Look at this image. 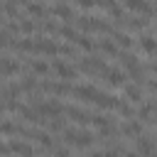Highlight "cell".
I'll list each match as a JSON object with an SVG mask.
<instances>
[{
    "label": "cell",
    "instance_id": "1",
    "mask_svg": "<svg viewBox=\"0 0 157 157\" xmlns=\"http://www.w3.org/2000/svg\"><path fill=\"white\" fill-rule=\"evenodd\" d=\"M74 22L86 32H103V34L115 32V27L108 22V17H98V15H74Z\"/></svg>",
    "mask_w": 157,
    "mask_h": 157
},
{
    "label": "cell",
    "instance_id": "2",
    "mask_svg": "<svg viewBox=\"0 0 157 157\" xmlns=\"http://www.w3.org/2000/svg\"><path fill=\"white\" fill-rule=\"evenodd\" d=\"M64 140H66L69 145H76V147H91L96 137H93V132H88V130L66 128V130H64Z\"/></svg>",
    "mask_w": 157,
    "mask_h": 157
},
{
    "label": "cell",
    "instance_id": "3",
    "mask_svg": "<svg viewBox=\"0 0 157 157\" xmlns=\"http://www.w3.org/2000/svg\"><path fill=\"white\" fill-rule=\"evenodd\" d=\"M135 152H137L140 157H152V155H155V142H152V137H150V135L135 137Z\"/></svg>",
    "mask_w": 157,
    "mask_h": 157
},
{
    "label": "cell",
    "instance_id": "4",
    "mask_svg": "<svg viewBox=\"0 0 157 157\" xmlns=\"http://www.w3.org/2000/svg\"><path fill=\"white\" fill-rule=\"evenodd\" d=\"M118 25H125L128 29H145L150 25V17H145V15H125L123 20H118Z\"/></svg>",
    "mask_w": 157,
    "mask_h": 157
},
{
    "label": "cell",
    "instance_id": "5",
    "mask_svg": "<svg viewBox=\"0 0 157 157\" xmlns=\"http://www.w3.org/2000/svg\"><path fill=\"white\" fill-rule=\"evenodd\" d=\"M49 69H52V71H56L64 81H71V78L76 76V69H74V66H69V64H66V61H61V59H52Z\"/></svg>",
    "mask_w": 157,
    "mask_h": 157
},
{
    "label": "cell",
    "instance_id": "6",
    "mask_svg": "<svg viewBox=\"0 0 157 157\" xmlns=\"http://www.w3.org/2000/svg\"><path fill=\"white\" fill-rule=\"evenodd\" d=\"M64 113H66L74 123H78V125L91 123V113H88V110H83V108H76V105H64Z\"/></svg>",
    "mask_w": 157,
    "mask_h": 157
},
{
    "label": "cell",
    "instance_id": "7",
    "mask_svg": "<svg viewBox=\"0 0 157 157\" xmlns=\"http://www.w3.org/2000/svg\"><path fill=\"white\" fill-rule=\"evenodd\" d=\"M103 78H105L108 86H113V88L125 86V71H120V69H110V66H108V71L103 74Z\"/></svg>",
    "mask_w": 157,
    "mask_h": 157
},
{
    "label": "cell",
    "instance_id": "8",
    "mask_svg": "<svg viewBox=\"0 0 157 157\" xmlns=\"http://www.w3.org/2000/svg\"><path fill=\"white\" fill-rule=\"evenodd\" d=\"M118 130H120L123 135H128V137H140V135H142V123L135 120V118H130V120H125Z\"/></svg>",
    "mask_w": 157,
    "mask_h": 157
},
{
    "label": "cell",
    "instance_id": "9",
    "mask_svg": "<svg viewBox=\"0 0 157 157\" xmlns=\"http://www.w3.org/2000/svg\"><path fill=\"white\" fill-rule=\"evenodd\" d=\"M49 15H56V17H64L66 22H74V7L66 5V2H56L49 7Z\"/></svg>",
    "mask_w": 157,
    "mask_h": 157
},
{
    "label": "cell",
    "instance_id": "10",
    "mask_svg": "<svg viewBox=\"0 0 157 157\" xmlns=\"http://www.w3.org/2000/svg\"><path fill=\"white\" fill-rule=\"evenodd\" d=\"M76 98H81V101H93V96L98 93V88L93 86V83H81V86H74V91H71Z\"/></svg>",
    "mask_w": 157,
    "mask_h": 157
},
{
    "label": "cell",
    "instance_id": "11",
    "mask_svg": "<svg viewBox=\"0 0 157 157\" xmlns=\"http://www.w3.org/2000/svg\"><path fill=\"white\" fill-rule=\"evenodd\" d=\"M137 44H140V49H142L145 54H155V52H157V37L150 34V32H142L140 39H137Z\"/></svg>",
    "mask_w": 157,
    "mask_h": 157
},
{
    "label": "cell",
    "instance_id": "12",
    "mask_svg": "<svg viewBox=\"0 0 157 157\" xmlns=\"http://www.w3.org/2000/svg\"><path fill=\"white\" fill-rule=\"evenodd\" d=\"M7 147H10V152H15V155H20V157H34V150H32L27 142L10 140V142H7Z\"/></svg>",
    "mask_w": 157,
    "mask_h": 157
},
{
    "label": "cell",
    "instance_id": "13",
    "mask_svg": "<svg viewBox=\"0 0 157 157\" xmlns=\"http://www.w3.org/2000/svg\"><path fill=\"white\" fill-rule=\"evenodd\" d=\"M17 113H22V115H25V120H27V123H32V125H42V123H47V118H42L34 108H27V105H22V103H20V110H17Z\"/></svg>",
    "mask_w": 157,
    "mask_h": 157
},
{
    "label": "cell",
    "instance_id": "14",
    "mask_svg": "<svg viewBox=\"0 0 157 157\" xmlns=\"http://www.w3.org/2000/svg\"><path fill=\"white\" fill-rule=\"evenodd\" d=\"M15 74H20V61H15V59H7V56H5V61L0 64V76H2V78H7V76H15Z\"/></svg>",
    "mask_w": 157,
    "mask_h": 157
},
{
    "label": "cell",
    "instance_id": "15",
    "mask_svg": "<svg viewBox=\"0 0 157 157\" xmlns=\"http://www.w3.org/2000/svg\"><path fill=\"white\" fill-rule=\"evenodd\" d=\"M22 7H25L29 15H34V17H47V15H49V7H47L44 2H22Z\"/></svg>",
    "mask_w": 157,
    "mask_h": 157
},
{
    "label": "cell",
    "instance_id": "16",
    "mask_svg": "<svg viewBox=\"0 0 157 157\" xmlns=\"http://www.w3.org/2000/svg\"><path fill=\"white\" fill-rule=\"evenodd\" d=\"M98 47H101V52H103V54H108V56H118V52H120L110 37H103V39L98 42Z\"/></svg>",
    "mask_w": 157,
    "mask_h": 157
},
{
    "label": "cell",
    "instance_id": "17",
    "mask_svg": "<svg viewBox=\"0 0 157 157\" xmlns=\"http://www.w3.org/2000/svg\"><path fill=\"white\" fill-rule=\"evenodd\" d=\"M125 96H128V101L140 103V101H142V88L135 86V83H128V86H125Z\"/></svg>",
    "mask_w": 157,
    "mask_h": 157
},
{
    "label": "cell",
    "instance_id": "18",
    "mask_svg": "<svg viewBox=\"0 0 157 157\" xmlns=\"http://www.w3.org/2000/svg\"><path fill=\"white\" fill-rule=\"evenodd\" d=\"M37 29H39V27H37V22H34L32 17H22V20H20V32H25L27 37H29L32 32H37Z\"/></svg>",
    "mask_w": 157,
    "mask_h": 157
},
{
    "label": "cell",
    "instance_id": "19",
    "mask_svg": "<svg viewBox=\"0 0 157 157\" xmlns=\"http://www.w3.org/2000/svg\"><path fill=\"white\" fill-rule=\"evenodd\" d=\"M74 44H78V47L86 49V52H93V49H96V42H93L88 34H78V37L74 39Z\"/></svg>",
    "mask_w": 157,
    "mask_h": 157
},
{
    "label": "cell",
    "instance_id": "20",
    "mask_svg": "<svg viewBox=\"0 0 157 157\" xmlns=\"http://www.w3.org/2000/svg\"><path fill=\"white\" fill-rule=\"evenodd\" d=\"M56 34H61V37H66V39H71V42L78 37V32L71 27V22H64V25H59V32H56Z\"/></svg>",
    "mask_w": 157,
    "mask_h": 157
},
{
    "label": "cell",
    "instance_id": "21",
    "mask_svg": "<svg viewBox=\"0 0 157 157\" xmlns=\"http://www.w3.org/2000/svg\"><path fill=\"white\" fill-rule=\"evenodd\" d=\"M64 130H66V120H64L61 115H59V118H52V120H49V130H47L49 135H52V132H64Z\"/></svg>",
    "mask_w": 157,
    "mask_h": 157
},
{
    "label": "cell",
    "instance_id": "22",
    "mask_svg": "<svg viewBox=\"0 0 157 157\" xmlns=\"http://www.w3.org/2000/svg\"><path fill=\"white\" fill-rule=\"evenodd\" d=\"M29 66H32V71H34V74H47V71H49V64H47V61H42V59H32V61H29Z\"/></svg>",
    "mask_w": 157,
    "mask_h": 157
},
{
    "label": "cell",
    "instance_id": "23",
    "mask_svg": "<svg viewBox=\"0 0 157 157\" xmlns=\"http://www.w3.org/2000/svg\"><path fill=\"white\" fill-rule=\"evenodd\" d=\"M20 86H22V91H34V88H37V76H34V74H27Z\"/></svg>",
    "mask_w": 157,
    "mask_h": 157
},
{
    "label": "cell",
    "instance_id": "24",
    "mask_svg": "<svg viewBox=\"0 0 157 157\" xmlns=\"http://www.w3.org/2000/svg\"><path fill=\"white\" fill-rule=\"evenodd\" d=\"M0 132L2 135H17V125L10 123V120H5V123H0Z\"/></svg>",
    "mask_w": 157,
    "mask_h": 157
},
{
    "label": "cell",
    "instance_id": "25",
    "mask_svg": "<svg viewBox=\"0 0 157 157\" xmlns=\"http://www.w3.org/2000/svg\"><path fill=\"white\" fill-rule=\"evenodd\" d=\"M20 52H34V37L20 39Z\"/></svg>",
    "mask_w": 157,
    "mask_h": 157
},
{
    "label": "cell",
    "instance_id": "26",
    "mask_svg": "<svg viewBox=\"0 0 157 157\" xmlns=\"http://www.w3.org/2000/svg\"><path fill=\"white\" fill-rule=\"evenodd\" d=\"M59 54H64V56H76V49H74L71 44H59Z\"/></svg>",
    "mask_w": 157,
    "mask_h": 157
},
{
    "label": "cell",
    "instance_id": "27",
    "mask_svg": "<svg viewBox=\"0 0 157 157\" xmlns=\"http://www.w3.org/2000/svg\"><path fill=\"white\" fill-rule=\"evenodd\" d=\"M10 39H12V34H10L5 27H0V47H7V44H10Z\"/></svg>",
    "mask_w": 157,
    "mask_h": 157
},
{
    "label": "cell",
    "instance_id": "28",
    "mask_svg": "<svg viewBox=\"0 0 157 157\" xmlns=\"http://www.w3.org/2000/svg\"><path fill=\"white\" fill-rule=\"evenodd\" d=\"M78 7H81V10H93L96 2H91V0H78Z\"/></svg>",
    "mask_w": 157,
    "mask_h": 157
},
{
    "label": "cell",
    "instance_id": "29",
    "mask_svg": "<svg viewBox=\"0 0 157 157\" xmlns=\"http://www.w3.org/2000/svg\"><path fill=\"white\" fill-rule=\"evenodd\" d=\"M54 157H69V150L66 147H54Z\"/></svg>",
    "mask_w": 157,
    "mask_h": 157
},
{
    "label": "cell",
    "instance_id": "30",
    "mask_svg": "<svg viewBox=\"0 0 157 157\" xmlns=\"http://www.w3.org/2000/svg\"><path fill=\"white\" fill-rule=\"evenodd\" d=\"M147 88H150L152 93H157V78H150V81H147Z\"/></svg>",
    "mask_w": 157,
    "mask_h": 157
},
{
    "label": "cell",
    "instance_id": "31",
    "mask_svg": "<svg viewBox=\"0 0 157 157\" xmlns=\"http://www.w3.org/2000/svg\"><path fill=\"white\" fill-rule=\"evenodd\" d=\"M147 69H150V71H155V74H157V61H150V64H147Z\"/></svg>",
    "mask_w": 157,
    "mask_h": 157
},
{
    "label": "cell",
    "instance_id": "32",
    "mask_svg": "<svg viewBox=\"0 0 157 157\" xmlns=\"http://www.w3.org/2000/svg\"><path fill=\"white\" fill-rule=\"evenodd\" d=\"M86 157H103V152H101V150H98V152H88Z\"/></svg>",
    "mask_w": 157,
    "mask_h": 157
},
{
    "label": "cell",
    "instance_id": "33",
    "mask_svg": "<svg viewBox=\"0 0 157 157\" xmlns=\"http://www.w3.org/2000/svg\"><path fill=\"white\" fill-rule=\"evenodd\" d=\"M5 113V101H0V115Z\"/></svg>",
    "mask_w": 157,
    "mask_h": 157
},
{
    "label": "cell",
    "instance_id": "34",
    "mask_svg": "<svg viewBox=\"0 0 157 157\" xmlns=\"http://www.w3.org/2000/svg\"><path fill=\"white\" fill-rule=\"evenodd\" d=\"M125 157H140V155H137V152H128Z\"/></svg>",
    "mask_w": 157,
    "mask_h": 157
},
{
    "label": "cell",
    "instance_id": "35",
    "mask_svg": "<svg viewBox=\"0 0 157 157\" xmlns=\"http://www.w3.org/2000/svg\"><path fill=\"white\" fill-rule=\"evenodd\" d=\"M150 120H152V123H155V125H157V115H155V118H150Z\"/></svg>",
    "mask_w": 157,
    "mask_h": 157
},
{
    "label": "cell",
    "instance_id": "36",
    "mask_svg": "<svg viewBox=\"0 0 157 157\" xmlns=\"http://www.w3.org/2000/svg\"><path fill=\"white\" fill-rule=\"evenodd\" d=\"M155 37H157V25H155Z\"/></svg>",
    "mask_w": 157,
    "mask_h": 157
},
{
    "label": "cell",
    "instance_id": "37",
    "mask_svg": "<svg viewBox=\"0 0 157 157\" xmlns=\"http://www.w3.org/2000/svg\"><path fill=\"white\" fill-rule=\"evenodd\" d=\"M0 20H2V10H0Z\"/></svg>",
    "mask_w": 157,
    "mask_h": 157
},
{
    "label": "cell",
    "instance_id": "38",
    "mask_svg": "<svg viewBox=\"0 0 157 157\" xmlns=\"http://www.w3.org/2000/svg\"><path fill=\"white\" fill-rule=\"evenodd\" d=\"M0 83H2V76H0Z\"/></svg>",
    "mask_w": 157,
    "mask_h": 157
},
{
    "label": "cell",
    "instance_id": "39",
    "mask_svg": "<svg viewBox=\"0 0 157 157\" xmlns=\"http://www.w3.org/2000/svg\"><path fill=\"white\" fill-rule=\"evenodd\" d=\"M152 157H157V155H152Z\"/></svg>",
    "mask_w": 157,
    "mask_h": 157
}]
</instances>
